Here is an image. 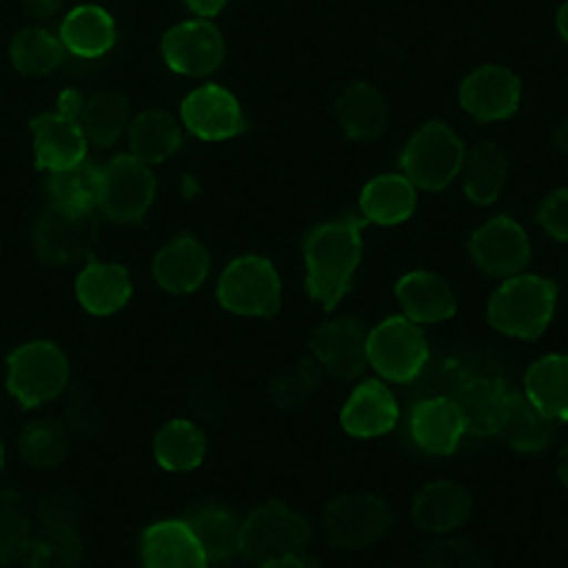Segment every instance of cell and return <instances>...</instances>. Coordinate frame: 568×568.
Here are the masks:
<instances>
[{"mask_svg": "<svg viewBox=\"0 0 568 568\" xmlns=\"http://www.w3.org/2000/svg\"><path fill=\"white\" fill-rule=\"evenodd\" d=\"M364 235L349 220H329L315 224L304 243V284L311 300L323 307H334L349 296L356 270H361Z\"/></svg>", "mask_w": 568, "mask_h": 568, "instance_id": "1", "label": "cell"}, {"mask_svg": "<svg viewBox=\"0 0 568 568\" xmlns=\"http://www.w3.org/2000/svg\"><path fill=\"white\" fill-rule=\"evenodd\" d=\"M557 315V284L538 273H511L489 300V323L511 342L542 337Z\"/></svg>", "mask_w": 568, "mask_h": 568, "instance_id": "2", "label": "cell"}, {"mask_svg": "<svg viewBox=\"0 0 568 568\" xmlns=\"http://www.w3.org/2000/svg\"><path fill=\"white\" fill-rule=\"evenodd\" d=\"M88 95L84 91H58L53 106L45 114L34 118L31 125V149H34V163L45 171V175H58V171H69L77 163H84L88 152Z\"/></svg>", "mask_w": 568, "mask_h": 568, "instance_id": "3", "label": "cell"}, {"mask_svg": "<svg viewBox=\"0 0 568 568\" xmlns=\"http://www.w3.org/2000/svg\"><path fill=\"white\" fill-rule=\"evenodd\" d=\"M433 349L417 318L390 315L368 329V368L383 383H417L428 372Z\"/></svg>", "mask_w": 568, "mask_h": 568, "instance_id": "4", "label": "cell"}, {"mask_svg": "<svg viewBox=\"0 0 568 568\" xmlns=\"http://www.w3.org/2000/svg\"><path fill=\"white\" fill-rule=\"evenodd\" d=\"M463 136L447 122H425L409 133V141L398 152V171L414 182L417 190H444L455 182L463 163Z\"/></svg>", "mask_w": 568, "mask_h": 568, "instance_id": "5", "label": "cell"}, {"mask_svg": "<svg viewBox=\"0 0 568 568\" xmlns=\"http://www.w3.org/2000/svg\"><path fill=\"white\" fill-rule=\"evenodd\" d=\"M216 300L240 318H265L281 304V273L262 254H240L224 265L216 281Z\"/></svg>", "mask_w": 568, "mask_h": 568, "instance_id": "6", "label": "cell"}, {"mask_svg": "<svg viewBox=\"0 0 568 568\" xmlns=\"http://www.w3.org/2000/svg\"><path fill=\"white\" fill-rule=\"evenodd\" d=\"M69 383V361L53 342H27L8 353V390L20 406L34 409L58 398Z\"/></svg>", "mask_w": 568, "mask_h": 568, "instance_id": "7", "label": "cell"}, {"mask_svg": "<svg viewBox=\"0 0 568 568\" xmlns=\"http://www.w3.org/2000/svg\"><path fill=\"white\" fill-rule=\"evenodd\" d=\"M470 439V414L455 394H425L409 409V444L428 455H452Z\"/></svg>", "mask_w": 568, "mask_h": 568, "instance_id": "8", "label": "cell"}, {"mask_svg": "<svg viewBox=\"0 0 568 568\" xmlns=\"http://www.w3.org/2000/svg\"><path fill=\"white\" fill-rule=\"evenodd\" d=\"M155 205V175L152 168L136 163L133 155H118L103 168V216L118 227H130L144 220Z\"/></svg>", "mask_w": 568, "mask_h": 568, "instance_id": "9", "label": "cell"}, {"mask_svg": "<svg viewBox=\"0 0 568 568\" xmlns=\"http://www.w3.org/2000/svg\"><path fill=\"white\" fill-rule=\"evenodd\" d=\"M470 258L478 270L497 273V277H511L530 258V232L524 220L511 213H493L470 232Z\"/></svg>", "mask_w": 568, "mask_h": 568, "instance_id": "10", "label": "cell"}, {"mask_svg": "<svg viewBox=\"0 0 568 568\" xmlns=\"http://www.w3.org/2000/svg\"><path fill=\"white\" fill-rule=\"evenodd\" d=\"M179 122L190 136L216 144V141H232V136H240L246 114H243V103L227 88L201 84L182 99Z\"/></svg>", "mask_w": 568, "mask_h": 568, "instance_id": "11", "label": "cell"}, {"mask_svg": "<svg viewBox=\"0 0 568 568\" xmlns=\"http://www.w3.org/2000/svg\"><path fill=\"white\" fill-rule=\"evenodd\" d=\"M326 530L342 549H368L390 530V508L375 493H345L326 508Z\"/></svg>", "mask_w": 568, "mask_h": 568, "instance_id": "12", "label": "cell"}, {"mask_svg": "<svg viewBox=\"0 0 568 568\" xmlns=\"http://www.w3.org/2000/svg\"><path fill=\"white\" fill-rule=\"evenodd\" d=\"M524 103L519 72L508 65H478L459 88V106L474 122H504Z\"/></svg>", "mask_w": 568, "mask_h": 568, "instance_id": "13", "label": "cell"}, {"mask_svg": "<svg viewBox=\"0 0 568 568\" xmlns=\"http://www.w3.org/2000/svg\"><path fill=\"white\" fill-rule=\"evenodd\" d=\"M224 34L216 31L209 20H186L175 23L160 42L163 65L175 77H205L224 61Z\"/></svg>", "mask_w": 568, "mask_h": 568, "instance_id": "14", "label": "cell"}, {"mask_svg": "<svg viewBox=\"0 0 568 568\" xmlns=\"http://www.w3.org/2000/svg\"><path fill=\"white\" fill-rule=\"evenodd\" d=\"M209 554L190 519H160L141 538V568H205Z\"/></svg>", "mask_w": 568, "mask_h": 568, "instance_id": "15", "label": "cell"}, {"mask_svg": "<svg viewBox=\"0 0 568 568\" xmlns=\"http://www.w3.org/2000/svg\"><path fill=\"white\" fill-rule=\"evenodd\" d=\"M414 524L433 538H452L470 524V497L455 481H428L414 493Z\"/></svg>", "mask_w": 568, "mask_h": 568, "instance_id": "16", "label": "cell"}, {"mask_svg": "<svg viewBox=\"0 0 568 568\" xmlns=\"http://www.w3.org/2000/svg\"><path fill=\"white\" fill-rule=\"evenodd\" d=\"M398 398L387 390V383H356L349 398L342 402V420L345 436L356 439H379L398 425Z\"/></svg>", "mask_w": 568, "mask_h": 568, "instance_id": "17", "label": "cell"}, {"mask_svg": "<svg viewBox=\"0 0 568 568\" xmlns=\"http://www.w3.org/2000/svg\"><path fill=\"white\" fill-rule=\"evenodd\" d=\"M246 524H251V546L258 549L262 557L300 554V549L307 546V538H311L307 519L300 516L292 504H281V500L258 504Z\"/></svg>", "mask_w": 568, "mask_h": 568, "instance_id": "18", "label": "cell"}, {"mask_svg": "<svg viewBox=\"0 0 568 568\" xmlns=\"http://www.w3.org/2000/svg\"><path fill=\"white\" fill-rule=\"evenodd\" d=\"M152 277L168 296H190L209 277V251L194 235H175L160 246L152 262Z\"/></svg>", "mask_w": 568, "mask_h": 568, "instance_id": "19", "label": "cell"}, {"mask_svg": "<svg viewBox=\"0 0 568 568\" xmlns=\"http://www.w3.org/2000/svg\"><path fill=\"white\" fill-rule=\"evenodd\" d=\"M315 361L323 372L349 379L368 364V329L356 318H329L315 334Z\"/></svg>", "mask_w": 568, "mask_h": 568, "instance_id": "20", "label": "cell"}, {"mask_svg": "<svg viewBox=\"0 0 568 568\" xmlns=\"http://www.w3.org/2000/svg\"><path fill=\"white\" fill-rule=\"evenodd\" d=\"M61 50L69 58H80V61H95V58H106L118 42V23L106 8L99 4H80V8H69L61 16Z\"/></svg>", "mask_w": 568, "mask_h": 568, "instance_id": "21", "label": "cell"}, {"mask_svg": "<svg viewBox=\"0 0 568 568\" xmlns=\"http://www.w3.org/2000/svg\"><path fill=\"white\" fill-rule=\"evenodd\" d=\"M394 296H398V307L406 311L409 318H417L420 326L428 323H447L455 315V292L444 277L428 270H406L394 284Z\"/></svg>", "mask_w": 568, "mask_h": 568, "instance_id": "22", "label": "cell"}, {"mask_svg": "<svg viewBox=\"0 0 568 568\" xmlns=\"http://www.w3.org/2000/svg\"><path fill=\"white\" fill-rule=\"evenodd\" d=\"M417 213V186L402 171L375 175L361 190V216L375 227H398Z\"/></svg>", "mask_w": 568, "mask_h": 568, "instance_id": "23", "label": "cell"}, {"mask_svg": "<svg viewBox=\"0 0 568 568\" xmlns=\"http://www.w3.org/2000/svg\"><path fill=\"white\" fill-rule=\"evenodd\" d=\"M91 246H95V232L84 216L50 213L34 227V254L45 265H72L84 258Z\"/></svg>", "mask_w": 568, "mask_h": 568, "instance_id": "24", "label": "cell"}, {"mask_svg": "<svg viewBox=\"0 0 568 568\" xmlns=\"http://www.w3.org/2000/svg\"><path fill=\"white\" fill-rule=\"evenodd\" d=\"M455 186H459V194L470 205H493L504 194V186H508V160H504V152L493 149V144L466 149Z\"/></svg>", "mask_w": 568, "mask_h": 568, "instance_id": "25", "label": "cell"}, {"mask_svg": "<svg viewBox=\"0 0 568 568\" xmlns=\"http://www.w3.org/2000/svg\"><path fill=\"white\" fill-rule=\"evenodd\" d=\"M527 406L554 425L568 420V353H546L527 368Z\"/></svg>", "mask_w": 568, "mask_h": 568, "instance_id": "26", "label": "cell"}, {"mask_svg": "<svg viewBox=\"0 0 568 568\" xmlns=\"http://www.w3.org/2000/svg\"><path fill=\"white\" fill-rule=\"evenodd\" d=\"M133 296V281L130 273L122 270V265L114 262H91L80 270L77 277V304L84 307V315H114V311H122L130 304Z\"/></svg>", "mask_w": 568, "mask_h": 568, "instance_id": "27", "label": "cell"}, {"mask_svg": "<svg viewBox=\"0 0 568 568\" xmlns=\"http://www.w3.org/2000/svg\"><path fill=\"white\" fill-rule=\"evenodd\" d=\"M190 524H194L209 561H235V557H243L251 549V524L232 508H220V504L197 508Z\"/></svg>", "mask_w": 568, "mask_h": 568, "instance_id": "28", "label": "cell"}, {"mask_svg": "<svg viewBox=\"0 0 568 568\" xmlns=\"http://www.w3.org/2000/svg\"><path fill=\"white\" fill-rule=\"evenodd\" d=\"M182 144V130L171 114L163 110H144V114H133L130 133H125V155H133L144 168H155V163L171 160Z\"/></svg>", "mask_w": 568, "mask_h": 568, "instance_id": "29", "label": "cell"}, {"mask_svg": "<svg viewBox=\"0 0 568 568\" xmlns=\"http://www.w3.org/2000/svg\"><path fill=\"white\" fill-rule=\"evenodd\" d=\"M489 436L500 439L504 447H511V452H519V455H538V452H546L549 439H554V420L535 414L527 402H519L516 394H511V402L500 409V417L493 420Z\"/></svg>", "mask_w": 568, "mask_h": 568, "instance_id": "30", "label": "cell"}, {"mask_svg": "<svg viewBox=\"0 0 568 568\" xmlns=\"http://www.w3.org/2000/svg\"><path fill=\"white\" fill-rule=\"evenodd\" d=\"M99 201H103V168H95V163L84 160V163H77V168L50 175L53 213L88 216L91 209H99Z\"/></svg>", "mask_w": 568, "mask_h": 568, "instance_id": "31", "label": "cell"}, {"mask_svg": "<svg viewBox=\"0 0 568 568\" xmlns=\"http://www.w3.org/2000/svg\"><path fill=\"white\" fill-rule=\"evenodd\" d=\"M383 122H387V103L372 84H353L342 91V99H337V130H342L345 141L368 144L383 130Z\"/></svg>", "mask_w": 568, "mask_h": 568, "instance_id": "32", "label": "cell"}, {"mask_svg": "<svg viewBox=\"0 0 568 568\" xmlns=\"http://www.w3.org/2000/svg\"><path fill=\"white\" fill-rule=\"evenodd\" d=\"M152 455L163 474H190L205 463V433L194 420H168L155 436Z\"/></svg>", "mask_w": 568, "mask_h": 568, "instance_id": "33", "label": "cell"}, {"mask_svg": "<svg viewBox=\"0 0 568 568\" xmlns=\"http://www.w3.org/2000/svg\"><path fill=\"white\" fill-rule=\"evenodd\" d=\"M80 549V519L61 504L34 511V565L61 561Z\"/></svg>", "mask_w": 568, "mask_h": 568, "instance_id": "34", "label": "cell"}, {"mask_svg": "<svg viewBox=\"0 0 568 568\" xmlns=\"http://www.w3.org/2000/svg\"><path fill=\"white\" fill-rule=\"evenodd\" d=\"M0 561L34 565V511L12 493L0 497Z\"/></svg>", "mask_w": 568, "mask_h": 568, "instance_id": "35", "label": "cell"}, {"mask_svg": "<svg viewBox=\"0 0 568 568\" xmlns=\"http://www.w3.org/2000/svg\"><path fill=\"white\" fill-rule=\"evenodd\" d=\"M61 39L42 27H31V31H20L8 45V61H12L16 72H27V77H45L61 65Z\"/></svg>", "mask_w": 568, "mask_h": 568, "instance_id": "36", "label": "cell"}, {"mask_svg": "<svg viewBox=\"0 0 568 568\" xmlns=\"http://www.w3.org/2000/svg\"><path fill=\"white\" fill-rule=\"evenodd\" d=\"M69 447H72V436L61 420H34V425L23 428L20 436V452L23 459L39 470H53L69 459Z\"/></svg>", "mask_w": 568, "mask_h": 568, "instance_id": "37", "label": "cell"}, {"mask_svg": "<svg viewBox=\"0 0 568 568\" xmlns=\"http://www.w3.org/2000/svg\"><path fill=\"white\" fill-rule=\"evenodd\" d=\"M130 106L122 103L118 95H95L88 99V118H84V130L95 144H103V149H114L118 141H125V133H130Z\"/></svg>", "mask_w": 568, "mask_h": 568, "instance_id": "38", "label": "cell"}, {"mask_svg": "<svg viewBox=\"0 0 568 568\" xmlns=\"http://www.w3.org/2000/svg\"><path fill=\"white\" fill-rule=\"evenodd\" d=\"M270 390H273V398H277V406L284 409L307 406V398L315 394V368H311V364H292V368L273 375Z\"/></svg>", "mask_w": 568, "mask_h": 568, "instance_id": "39", "label": "cell"}, {"mask_svg": "<svg viewBox=\"0 0 568 568\" xmlns=\"http://www.w3.org/2000/svg\"><path fill=\"white\" fill-rule=\"evenodd\" d=\"M538 224H542V232L554 243L568 246V186H557L554 194L542 197V205H538Z\"/></svg>", "mask_w": 568, "mask_h": 568, "instance_id": "40", "label": "cell"}, {"mask_svg": "<svg viewBox=\"0 0 568 568\" xmlns=\"http://www.w3.org/2000/svg\"><path fill=\"white\" fill-rule=\"evenodd\" d=\"M182 4H186L190 12H197V20H209V16L224 12L227 0H182Z\"/></svg>", "mask_w": 568, "mask_h": 568, "instance_id": "41", "label": "cell"}, {"mask_svg": "<svg viewBox=\"0 0 568 568\" xmlns=\"http://www.w3.org/2000/svg\"><path fill=\"white\" fill-rule=\"evenodd\" d=\"M258 568H311L300 554H288V557H265Z\"/></svg>", "mask_w": 568, "mask_h": 568, "instance_id": "42", "label": "cell"}, {"mask_svg": "<svg viewBox=\"0 0 568 568\" xmlns=\"http://www.w3.org/2000/svg\"><path fill=\"white\" fill-rule=\"evenodd\" d=\"M27 4H31L34 16H58V12H65V0H27Z\"/></svg>", "mask_w": 568, "mask_h": 568, "instance_id": "43", "label": "cell"}, {"mask_svg": "<svg viewBox=\"0 0 568 568\" xmlns=\"http://www.w3.org/2000/svg\"><path fill=\"white\" fill-rule=\"evenodd\" d=\"M557 481H561V489L568 493V447L557 455Z\"/></svg>", "mask_w": 568, "mask_h": 568, "instance_id": "44", "label": "cell"}, {"mask_svg": "<svg viewBox=\"0 0 568 568\" xmlns=\"http://www.w3.org/2000/svg\"><path fill=\"white\" fill-rule=\"evenodd\" d=\"M557 34H561V42L568 45V0L561 4V12H557Z\"/></svg>", "mask_w": 568, "mask_h": 568, "instance_id": "45", "label": "cell"}, {"mask_svg": "<svg viewBox=\"0 0 568 568\" xmlns=\"http://www.w3.org/2000/svg\"><path fill=\"white\" fill-rule=\"evenodd\" d=\"M557 144H561V152L568 155V122L561 125V133H557Z\"/></svg>", "mask_w": 568, "mask_h": 568, "instance_id": "46", "label": "cell"}, {"mask_svg": "<svg viewBox=\"0 0 568 568\" xmlns=\"http://www.w3.org/2000/svg\"><path fill=\"white\" fill-rule=\"evenodd\" d=\"M0 470H4V444H0Z\"/></svg>", "mask_w": 568, "mask_h": 568, "instance_id": "47", "label": "cell"}, {"mask_svg": "<svg viewBox=\"0 0 568 568\" xmlns=\"http://www.w3.org/2000/svg\"><path fill=\"white\" fill-rule=\"evenodd\" d=\"M58 568H80V565H58Z\"/></svg>", "mask_w": 568, "mask_h": 568, "instance_id": "48", "label": "cell"}]
</instances>
